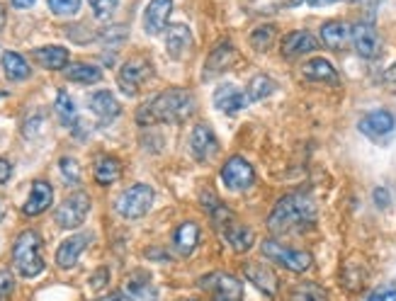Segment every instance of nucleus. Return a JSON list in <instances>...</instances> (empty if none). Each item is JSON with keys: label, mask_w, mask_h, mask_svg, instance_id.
Masks as SVG:
<instances>
[{"label": "nucleus", "mask_w": 396, "mask_h": 301, "mask_svg": "<svg viewBox=\"0 0 396 301\" xmlns=\"http://www.w3.org/2000/svg\"><path fill=\"white\" fill-rule=\"evenodd\" d=\"M13 287H15L13 275H10L8 270H3V273H0V297H8V294L13 292Z\"/></svg>", "instance_id": "ea45409f"}, {"label": "nucleus", "mask_w": 396, "mask_h": 301, "mask_svg": "<svg viewBox=\"0 0 396 301\" xmlns=\"http://www.w3.org/2000/svg\"><path fill=\"white\" fill-rule=\"evenodd\" d=\"M282 56L287 58H297V56H304V54H311V51L318 49V41L311 32H306V29H297V32H289L285 34V39H282Z\"/></svg>", "instance_id": "ddd939ff"}, {"label": "nucleus", "mask_w": 396, "mask_h": 301, "mask_svg": "<svg viewBox=\"0 0 396 301\" xmlns=\"http://www.w3.org/2000/svg\"><path fill=\"white\" fill-rule=\"evenodd\" d=\"M199 287L209 292L214 301H244V287L229 273H212L199 280Z\"/></svg>", "instance_id": "0eeeda50"}, {"label": "nucleus", "mask_w": 396, "mask_h": 301, "mask_svg": "<svg viewBox=\"0 0 396 301\" xmlns=\"http://www.w3.org/2000/svg\"><path fill=\"white\" fill-rule=\"evenodd\" d=\"M316 221V204L309 194H285L268 216V226L275 233H292Z\"/></svg>", "instance_id": "f03ea898"}, {"label": "nucleus", "mask_w": 396, "mask_h": 301, "mask_svg": "<svg viewBox=\"0 0 396 301\" xmlns=\"http://www.w3.org/2000/svg\"><path fill=\"white\" fill-rule=\"evenodd\" d=\"M294 3H299V0H294ZM301 3L311 5V8H326V5H333V3H338V0H301Z\"/></svg>", "instance_id": "a18cd8bd"}, {"label": "nucleus", "mask_w": 396, "mask_h": 301, "mask_svg": "<svg viewBox=\"0 0 396 301\" xmlns=\"http://www.w3.org/2000/svg\"><path fill=\"white\" fill-rule=\"evenodd\" d=\"M88 105H90V110L105 122L115 120V117L120 115V102H117V97L112 95V93H108V90L93 93L90 100H88Z\"/></svg>", "instance_id": "a878e982"}, {"label": "nucleus", "mask_w": 396, "mask_h": 301, "mask_svg": "<svg viewBox=\"0 0 396 301\" xmlns=\"http://www.w3.org/2000/svg\"><path fill=\"white\" fill-rule=\"evenodd\" d=\"M5 22H8V10H5V5L0 3V32L5 29Z\"/></svg>", "instance_id": "de8ad7c7"}, {"label": "nucleus", "mask_w": 396, "mask_h": 301, "mask_svg": "<svg viewBox=\"0 0 396 301\" xmlns=\"http://www.w3.org/2000/svg\"><path fill=\"white\" fill-rule=\"evenodd\" d=\"M236 63V49L231 41H222L212 49L209 58L204 61V78H214V75L224 73L226 68H231Z\"/></svg>", "instance_id": "2eb2a0df"}, {"label": "nucleus", "mask_w": 396, "mask_h": 301, "mask_svg": "<svg viewBox=\"0 0 396 301\" xmlns=\"http://www.w3.org/2000/svg\"><path fill=\"white\" fill-rule=\"evenodd\" d=\"M151 204H153V190L149 185H144V182H137V185L127 187L117 197L115 209L124 219H141L151 209Z\"/></svg>", "instance_id": "20e7f679"}, {"label": "nucleus", "mask_w": 396, "mask_h": 301, "mask_svg": "<svg viewBox=\"0 0 396 301\" xmlns=\"http://www.w3.org/2000/svg\"><path fill=\"white\" fill-rule=\"evenodd\" d=\"M190 151L197 161H212L219 153V139L214 137L209 124H194L190 134Z\"/></svg>", "instance_id": "9b49d317"}, {"label": "nucleus", "mask_w": 396, "mask_h": 301, "mask_svg": "<svg viewBox=\"0 0 396 301\" xmlns=\"http://www.w3.org/2000/svg\"><path fill=\"white\" fill-rule=\"evenodd\" d=\"M66 78L73 83H83V85H93V83L103 80V70L93 63H73L66 68Z\"/></svg>", "instance_id": "c85d7f7f"}, {"label": "nucleus", "mask_w": 396, "mask_h": 301, "mask_svg": "<svg viewBox=\"0 0 396 301\" xmlns=\"http://www.w3.org/2000/svg\"><path fill=\"white\" fill-rule=\"evenodd\" d=\"M51 199H54V190H51L49 182L34 180L32 182V192H29V197H27L25 206H22V211H25L27 216H39V214H44V211L51 206Z\"/></svg>", "instance_id": "f3484780"}, {"label": "nucleus", "mask_w": 396, "mask_h": 301, "mask_svg": "<svg viewBox=\"0 0 396 301\" xmlns=\"http://www.w3.org/2000/svg\"><path fill=\"white\" fill-rule=\"evenodd\" d=\"M301 75H304L306 80H316V83H338V73H335L333 63L321 56L306 61L304 66H301Z\"/></svg>", "instance_id": "5701e85b"}, {"label": "nucleus", "mask_w": 396, "mask_h": 301, "mask_svg": "<svg viewBox=\"0 0 396 301\" xmlns=\"http://www.w3.org/2000/svg\"><path fill=\"white\" fill-rule=\"evenodd\" d=\"M244 275L260 289V292L268 294V297H275V294H277V277H275L273 270L268 268V265L251 260V263L244 265Z\"/></svg>", "instance_id": "6ab92c4d"}, {"label": "nucleus", "mask_w": 396, "mask_h": 301, "mask_svg": "<svg viewBox=\"0 0 396 301\" xmlns=\"http://www.w3.org/2000/svg\"><path fill=\"white\" fill-rule=\"evenodd\" d=\"M350 29L343 20H330L326 25L321 27V41L326 49H333V51H340L345 49V44L350 41Z\"/></svg>", "instance_id": "aec40b11"}, {"label": "nucleus", "mask_w": 396, "mask_h": 301, "mask_svg": "<svg viewBox=\"0 0 396 301\" xmlns=\"http://www.w3.org/2000/svg\"><path fill=\"white\" fill-rule=\"evenodd\" d=\"M222 180H224V185H226L229 190L244 192V190H248V187L253 185V180H256V170H253V165L248 163L246 158L231 156L226 163H224V168H222Z\"/></svg>", "instance_id": "6e6552de"}, {"label": "nucleus", "mask_w": 396, "mask_h": 301, "mask_svg": "<svg viewBox=\"0 0 396 301\" xmlns=\"http://www.w3.org/2000/svg\"><path fill=\"white\" fill-rule=\"evenodd\" d=\"M13 5L15 8H20V10H25V8H32L34 0H13Z\"/></svg>", "instance_id": "09e8293b"}, {"label": "nucleus", "mask_w": 396, "mask_h": 301, "mask_svg": "<svg viewBox=\"0 0 396 301\" xmlns=\"http://www.w3.org/2000/svg\"><path fill=\"white\" fill-rule=\"evenodd\" d=\"M192 44V34L190 27L185 25H170L168 34H165V51H168L170 58H182L187 49Z\"/></svg>", "instance_id": "412c9836"}, {"label": "nucleus", "mask_w": 396, "mask_h": 301, "mask_svg": "<svg viewBox=\"0 0 396 301\" xmlns=\"http://www.w3.org/2000/svg\"><path fill=\"white\" fill-rule=\"evenodd\" d=\"M277 37V27L275 25H260L251 32V46L256 51H265L273 46V41Z\"/></svg>", "instance_id": "72a5a7b5"}, {"label": "nucleus", "mask_w": 396, "mask_h": 301, "mask_svg": "<svg viewBox=\"0 0 396 301\" xmlns=\"http://www.w3.org/2000/svg\"><path fill=\"white\" fill-rule=\"evenodd\" d=\"M100 301H129V297L124 292H115V294H110V297H103Z\"/></svg>", "instance_id": "49530a36"}, {"label": "nucleus", "mask_w": 396, "mask_h": 301, "mask_svg": "<svg viewBox=\"0 0 396 301\" xmlns=\"http://www.w3.org/2000/svg\"><path fill=\"white\" fill-rule=\"evenodd\" d=\"M289 301H328V292L316 282H301L292 289Z\"/></svg>", "instance_id": "7c9ffc66"}, {"label": "nucleus", "mask_w": 396, "mask_h": 301, "mask_svg": "<svg viewBox=\"0 0 396 301\" xmlns=\"http://www.w3.org/2000/svg\"><path fill=\"white\" fill-rule=\"evenodd\" d=\"M182 301H197V299H182Z\"/></svg>", "instance_id": "3c124183"}, {"label": "nucleus", "mask_w": 396, "mask_h": 301, "mask_svg": "<svg viewBox=\"0 0 396 301\" xmlns=\"http://www.w3.org/2000/svg\"><path fill=\"white\" fill-rule=\"evenodd\" d=\"M3 70L10 80H25L29 75V66L27 61L15 51H5L3 54Z\"/></svg>", "instance_id": "2f4dec72"}, {"label": "nucleus", "mask_w": 396, "mask_h": 301, "mask_svg": "<svg viewBox=\"0 0 396 301\" xmlns=\"http://www.w3.org/2000/svg\"><path fill=\"white\" fill-rule=\"evenodd\" d=\"M170 13H173V0H151L149 8H146V13H144L146 34H151V37L161 34L165 25H168Z\"/></svg>", "instance_id": "4468645a"}, {"label": "nucleus", "mask_w": 396, "mask_h": 301, "mask_svg": "<svg viewBox=\"0 0 396 301\" xmlns=\"http://www.w3.org/2000/svg\"><path fill=\"white\" fill-rule=\"evenodd\" d=\"M3 216H5V204H3V199H0V221H3Z\"/></svg>", "instance_id": "8fccbe9b"}, {"label": "nucleus", "mask_w": 396, "mask_h": 301, "mask_svg": "<svg viewBox=\"0 0 396 301\" xmlns=\"http://www.w3.org/2000/svg\"><path fill=\"white\" fill-rule=\"evenodd\" d=\"M0 97H3V93H0Z\"/></svg>", "instance_id": "603ef678"}, {"label": "nucleus", "mask_w": 396, "mask_h": 301, "mask_svg": "<svg viewBox=\"0 0 396 301\" xmlns=\"http://www.w3.org/2000/svg\"><path fill=\"white\" fill-rule=\"evenodd\" d=\"M88 243H90V236H88V233L71 236V238L63 241V243L58 245V250H56V265H58V268H61V270L73 268V265L78 263L80 253L88 248Z\"/></svg>", "instance_id": "dca6fc26"}, {"label": "nucleus", "mask_w": 396, "mask_h": 301, "mask_svg": "<svg viewBox=\"0 0 396 301\" xmlns=\"http://www.w3.org/2000/svg\"><path fill=\"white\" fill-rule=\"evenodd\" d=\"M248 102H251L248 95L241 93L236 85H222L214 93V105L222 112H226V115H239L241 110L248 107Z\"/></svg>", "instance_id": "a211bd4d"}, {"label": "nucleus", "mask_w": 396, "mask_h": 301, "mask_svg": "<svg viewBox=\"0 0 396 301\" xmlns=\"http://www.w3.org/2000/svg\"><path fill=\"white\" fill-rule=\"evenodd\" d=\"M103 285H108V270H100V273L93 277V289H100Z\"/></svg>", "instance_id": "c03bdc74"}, {"label": "nucleus", "mask_w": 396, "mask_h": 301, "mask_svg": "<svg viewBox=\"0 0 396 301\" xmlns=\"http://www.w3.org/2000/svg\"><path fill=\"white\" fill-rule=\"evenodd\" d=\"M260 250H263V255L268 258L270 263L282 265L289 273H306V270L311 268V263H314L311 260V253L294 250V248H287V245L277 243V241H263Z\"/></svg>", "instance_id": "39448f33"}, {"label": "nucleus", "mask_w": 396, "mask_h": 301, "mask_svg": "<svg viewBox=\"0 0 396 301\" xmlns=\"http://www.w3.org/2000/svg\"><path fill=\"white\" fill-rule=\"evenodd\" d=\"M350 41H353V46H355L358 56H363V58L380 56L382 41H380V34H377L375 25H370V22H358V25L350 29Z\"/></svg>", "instance_id": "9d476101"}, {"label": "nucleus", "mask_w": 396, "mask_h": 301, "mask_svg": "<svg viewBox=\"0 0 396 301\" xmlns=\"http://www.w3.org/2000/svg\"><path fill=\"white\" fill-rule=\"evenodd\" d=\"M149 78H151V63L146 61V58H129V61L120 68L117 83H120L124 95L134 97L139 93V88Z\"/></svg>", "instance_id": "1a4fd4ad"}, {"label": "nucleus", "mask_w": 396, "mask_h": 301, "mask_svg": "<svg viewBox=\"0 0 396 301\" xmlns=\"http://www.w3.org/2000/svg\"><path fill=\"white\" fill-rule=\"evenodd\" d=\"M368 301H396V289H384V292L372 294Z\"/></svg>", "instance_id": "79ce46f5"}, {"label": "nucleus", "mask_w": 396, "mask_h": 301, "mask_svg": "<svg viewBox=\"0 0 396 301\" xmlns=\"http://www.w3.org/2000/svg\"><path fill=\"white\" fill-rule=\"evenodd\" d=\"M124 294L129 297V301H156V287L144 275L129 277L127 285H124Z\"/></svg>", "instance_id": "bb28decb"}, {"label": "nucleus", "mask_w": 396, "mask_h": 301, "mask_svg": "<svg viewBox=\"0 0 396 301\" xmlns=\"http://www.w3.org/2000/svg\"><path fill=\"white\" fill-rule=\"evenodd\" d=\"M197 107V100L190 90H182V88H170V90L161 93V95L151 97L149 102H144L137 112L139 124H175L182 122L192 115Z\"/></svg>", "instance_id": "f257e3e1"}, {"label": "nucleus", "mask_w": 396, "mask_h": 301, "mask_svg": "<svg viewBox=\"0 0 396 301\" xmlns=\"http://www.w3.org/2000/svg\"><path fill=\"white\" fill-rule=\"evenodd\" d=\"M197 243H199V226L194 221H185L175 228L173 245H175V250L178 253H182V255H190L194 248H197Z\"/></svg>", "instance_id": "b1692460"}, {"label": "nucleus", "mask_w": 396, "mask_h": 301, "mask_svg": "<svg viewBox=\"0 0 396 301\" xmlns=\"http://www.w3.org/2000/svg\"><path fill=\"white\" fill-rule=\"evenodd\" d=\"M32 56L39 66L49 70H61L68 63V49H63V46H41V49H34Z\"/></svg>", "instance_id": "393cba45"}, {"label": "nucleus", "mask_w": 396, "mask_h": 301, "mask_svg": "<svg viewBox=\"0 0 396 301\" xmlns=\"http://www.w3.org/2000/svg\"><path fill=\"white\" fill-rule=\"evenodd\" d=\"M13 265L22 277L32 280V277L41 275L44 270V258H41V236L37 231H22L17 236L13 245Z\"/></svg>", "instance_id": "7ed1b4c3"}, {"label": "nucleus", "mask_w": 396, "mask_h": 301, "mask_svg": "<svg viewBox=\"0 0 396 301\" xmlns=\"http://www.w3.org/2000/svg\"><path fill=\"white\" fill-rule=\"evenodd\" d=\"M58 165H61V173H63V178H66L71 185H78L80 182V168H78V163L73 161V158H61L58 161Z\"/></svg>", "instance_id": "e433bc0d"}, {"label": "nucleus", "mask_w": 396, "mask_h": 301, "mask_svg": "<svg viewBox=\"0 0 396 301\" xmlns=\"http://www.w3.org/2000/svg\"><path fill=\"white\" fill-rule=\"evenodd\" d=\"M93 175H95L98 185H112V182L120 180L122 163L117 161L115 156H103V158H98L95 168H93Z\"/></svg>", "instance_id": "cd10ccee"}, {"label": "nucleus", "mask_w": 396, "mask_h": 301, "mask_svg": "<svg viewBox=\"0 0 396 301\" xmlns=\"http://www.w3.org/2000/svg\"><path fill=\"white\" fill-rule=\"evenodd\" d=\"M10 175H13V165L5 161V158H0V185H5L10 180Z\"/></svg>", "instance_id": "37998d69"}, {"label": "nucleus", "mask_w": 396, "mask_h": 301, "mask_svg": "<svg viewBox=\"0 0 396 301\" xmlns=\"http://www.w3.org/2000/svg\"><path fill=\"white\" fill-rule=\"evenodd\" d=\"M360 132L365 134V137H370V139H384V137H389V134L394 132V127H396V120H394V115L389 110H372L368 112V115L360 120Z\"/></svg>", "instance_id": "f8f14e48"}, {"label": "nucleus", "mask_w": 396, "mask_h": 301, "mask_svg": "<svg viewBox=\"0 0 396 301\" xmlns=\"http://www.w3.org/2000/svg\"><path fill=\"white\" fill-rule=\"evenodd\" d=\"M49 10L58 17H73L80 10V0H49Z\"/></svg>", "instance_id": "f704fd0d"}, {"label": "nucleus", "mask_w": 396, "mask_h": 301, "mask_svg": "<svg viewBox=\"0 0 396 301\" xmlns=\"http://www.w3.org/2000/svg\"><path fill=\"white\" fill-rule=\"evenodd\" d=\"M56 115H58V120H61L63 124H66V127H71L73 129L75 124H78V112H75V105H73V100H71L66 93H58L56 95Z\"/></svg>", "instance_id": "473e14b6"}, {"label": "nucleus", "mask_w": 396, "mask_h": 301, "mask_svg": "<svg viewBox=\"0 0 396 301\" xmlns=\"http://www.w3.org/2000/svg\"><path fill=\"white\" fill-rule=\"evenodd\" d=\"M372 197H375V204L380 206V209H387V206L392 204V194H389L387 187H375Z\"/></svg>", "instance_id": "58836bf2"}, {"label": "nucleus", "mask_w": 396, "mask_h": 301, "mask_svg": "<svg viewBox=\"0 0 396 301\" xmlns=\"http://www.w3.org/2000/svg\"><path fill=\"white\" fill-rule=\"evenodd\" d=\"M275 80L273 78H268V75H253L251 83H248V88H246V95L251 102H263L265 97H270L275 93Z\"/></svg>", "instance_id": "c756f323"}, {"label": "nucleus", "mask_w": 396, "mask_h": 301, "mask_svg": "<svg viewBox=\"0 0 396 301\" xmlns=\"http://www.w3.org/2000/svg\"><path fill=\"white\" fill-rule=\"evenodd\" d=\"M382 80H384V85H387L389 90H394V93H396V63H394V66H389L387 70H384Z\"/></svg>", "instance_id": "a19ab883"}, {"label": "nucleus", "mask_w": 396, "mask_h": 301, "mask_svg": "<svg viewBox=\"0 0 396 301\" xmlns=\"http://www.w3.org/2000/svg\"><path fill=\"white\" fill-rule=\"evenodd\" d=\"M88 211H90V197L85 192H73L58 204L54 219L61 228H78L85 221Z\"/></svg>", "instance_id": "423d86ee"}, {"label": "nucleus", "mask_w": 396, "mask_h": 301, "mask_svg": "<svg viewBox=\"0 0 396 301\" xmlns=\"http://www.w3.org/2000/svg\"><path fill=\"white\" fill-rule=\"evenodd\" d=\"M224 238L229 241V245L234 248L236 253H246L251 250L253 241H256V236H253V228H248L246 223H241L239 219H234L229 226L222 228Z\"/></svg>", "instance_id": "4be33fe9"}, {"label": "nucleus", "mask_w": 396, "mask_h": 301, "mask_svg": "<svg viewBox=\"0 0 396 301\" xmlns=\"http://www.w3.org/2000/svg\"><path fill=\"white\" fill-rule=\"evenodd\" d=\"M88 3H90L98 20H108V17L117 10V3H120V0H88Z\"/></svg>", "instance_id": "c9c22d12"}, {"label": "nucleus", "mask_w": 396, "mask_h": 301, "mask_svg": "<svg viewBox=\"0 0 396 301\" xmlns=\"http://www.w3.org/2000/svg\"><path fill=\"white\" fill-rule=\"evenodd\" d=\"M100 39L105 41V44H122L124 39H127V27L117 25V27H108L100 32Z\"/></svg>", "instance_id": "4c0bfd02"}]
</instances>
